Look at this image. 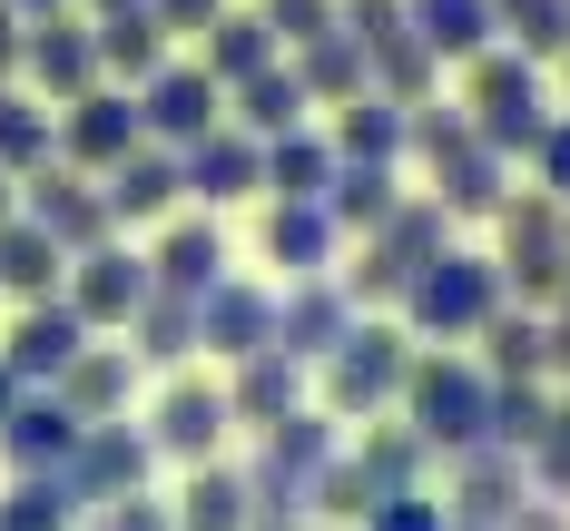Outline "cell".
<instances>
[{"label": "cell", "instance_id": "1", "mask_svg": "<svg viewBox=\"0 0 570 531\" xmlns=\"http://www.w3.org/2000/svg\"><path fill=\"white\" fill-rule=\"evenodd\" d=\"M413 158L433 168V197L453 207V227H462V217H502V197H512V158L472 128L462 99H423V109H413Z\"/></svg>", "mask_w": 570, "mask_h": 531}, {"label": "cell", "instance_id": "2", "mask_svg": "<svg viewBox=\"0 0 570 531\" xmlns=\"http://www.w3.org/2000/svg\"><path fill=\"white\" fill-rule=\"evenodd\" d=\"M394 413L443 453V463L472 453V443H492V374H482V354H462V345L413 354V384H403Z\"/></svg>", "mask_w": 570, "mask_h": 531}, {"label": "cell", "instance_id": "3", "mask_svg": "<svg viewBox=\"0 0 570 531\" xmlns=\"http://www.w3.org/2000/svg\"><path fill=\"white\" fill-rule=\"evenodd\" d=\"M502 305H512L502 266H492V256H472V246H443V256L413 276V295H403L394 315L413 325V345H472Z\"/></svg>", "mask_w": 570, "mask_h": 531}, {"label": "cell", "instance_id": "4", "mask_svg": "<svg viewBox=\"0 0 570 531\" xmlns=\"http://www.w3.org/2000/svg\"><path fill=\"white\" fill-rule=\"evenodd\" d=\"M315 374H325V413L335 423H384L403 404V384H413V325L403 315H364Z\"/></svg>", "mask_w": 570, "mask_h": 531}, {"label": "cell", "instance_id": "5", "mask_svg": "<svg viewBox=\"0 0 570 531\" xmlns=\"http://www.w3.org/2000/svg\"><path fill=\"white\" fill-rule=\"evenodd\" d=\"M492 266H502L512 305L551 315V305L570 295V227H561V197L512 187V197H502V217H492Z\"/></svg>", "mask_w": 570, "mask_h": 531}, {"label": "cell", "instance_id": "6", "mask_svg": "<svg viewBox=\"0 0 570 531\" xmlns=\"http://www.w3.org/2000/svg\"><path fill=\"white\" fill-rule=\"evenodd\" d=\"M443 246H453V207H443V197H403L374 236H354L344 295H354L364 315H374V305H403V295H413V276H423Z\"/></svg>", "mask_w": 570, "mask_h": 531}, {"label": "cell", "instance_id": "7", "mask_svg": "<svg viewBox=\"0 0 570 531\" xmlns=\"http://www.w3.org/2000/svg\"><path fill=\"white\" fill-rule=\"evenodd\" d=\"M462 109H472V128L502 148V158H531L541 148V128H551V89H541V59H521L512 40H492L482 59H462Z\"/></svg>", "mask_w": 570, "mask_h": 531}, {"label": "cell", "instance_id": "8", "mask_svg": "<svg viewBox=\"0 0 570 531\" xmlns=\"http://www.w3.org/2000/svg\"><path fill=\"white\" fill-rule=\"evenodd\" d=\"M99 79H109V69H99V20H79V10L30 20V50H20V89H30V99L69 109V99H89Z\"/></svg>", "mask_w": 570, "mask_h": 531}, {"label": "cell", "instance_id": "9", "mask_svg": "<svg viewBox=\"0 0 570 531\" xmlns=\"http://www.w3.org/2000/svg\"><path fill=\"white\" fill-rule=\"evenodd\" d=\"M227 384H207V374H168V394L148 413V443H158V463H227Z\"/></svg>", "mask_w": 570, "mask_h": 531}, {"label": "cell", "instance_id": "10", "mask_svg": "<svg viewBox=\"0 0 570 531\" xmlns=\"http://www.w3.org/2000/svg\"><path fill=\"white\" fill-rule=\"evenodd\" d=\"M138 148H148L138 89H109V79H99L89 99H69V109H59V158H69L79 177H109L118 158H138Z\"/></svg>", "mask_w": 570, "mask_h": 531}, {"label": "cell", "instance_id": "11", "mask_svg": "<svg viewBox=\"0 0 570 531\" xmlns=\"http://www.w3.org/2000/svg\"><path fill=\"white\" fill-rule=\"evenodd\" d=\"M20 217H30V227H50L69 256H89V246H109V236H118L109 197H99V177H79L69 158H50V168L20 177Z\"/></svg>", "mask_w": 570, "mask_h": 531}, {"label": "cell", "instance_id": "12", "mask_svg": "<svg viewBox=\"0 0 570 531\" xmlns=\"http://www.w3.org/2000/svg\"><path fill=\"white\" fill-rule=\"evenodd\" d=\"M148 286H158V276H148V256H138V246H89V256H69V305H79V325H89V335H128V315H138V305H148Z\"/></svg>", "mask_w": 570, "mask_h": 531}, {"label": "cell", "instance_id": "13", "mask_svg": "<svg viewBox=\"0 0 570 531\" xmlns=\"http://www.w3.org/2000/svg\"><path fill=\"white\" fill-rule=\"evenodd\" d=\"M148 472H158V443H148V423H89L79 433V453H69V492L99 512V502H128V492H148Z\"/></svg>", "mask_w": 570, "mask_h": 531}, {"label": "cell", "instance_id": "14", "mask_svg": "<svg viewBox=\"0 0 570 531\" xmlns=\"http://www.w3.org/2000/svg\"><path fill=\"white\" fill-rule=\"evenodd\" d=\"M138 118H148L158 148H197V138L227 128V89L207 79V59H168V69L138 89Z\"/></svg>", "mask_w": 570, "mask_h": 531}, {"label": "cell", "instance_id": "15", "mask_svg": "<svg viewBox=\"0 0 570 531\" xmlns=\"http://www.w3.org/2000/svg\"><path fill=\"white\" fill-rule=\"evenodd\" d=\"M354 325H364V305L344 295V276H295V286L276 295V354H295L305 374H315Z\"/></svg>", "mask_w": 570, "mask_h": 531}, {"label": "cell", "instance_id": "16", "mask_svg": "<svg viewBox=\"0 0 570 531\" xmlns=\"http://www.w3.org/2000/svg\"><path fill=\"white\" fill-rule=\"evenodd\" d=\"M79 345H89L79 305H69V295H40V305H20V315H10V345H0V364H10L30 394H50L59 374L79 364Z\"/></svg>", "mask_w": 570, "mask_h": 531}, {"label": "cell", "instance_id": "17", "mask_svg": "<svg viewBox=\"0 0 570 531\" xmlns=\"http://www.w3.org/2000/svg\"><path fill=\"white\" fill-rule=\"evenodd\" d=\"M276 345V286H256V276H227V286L197 295V354H217V364H246V354Z\"/></svg>", "mask_w": 570, "mask_h": 531}, {"label": "cell", "instance_id": "18", "mask_svg": "<svg viewBox=\"0 0 570 531\" xmlns=\"http://www.w3.org/2000/svg\"><path fill=\"white\" fill-rule=\"evenodd\" d=\"M521 502H531V463H521V453H502V443H472V453H453V492H443V512H453V522L502 531Z\"/></svg>", "mask_w": 570, "mask_h": 531}, {"label": "cell", "instance_id": "19", "mask_svg": "<svg viewBox=\"0 0 570 531\" xmlns=\"http://www.w3.org/2000/svg\"><path fill=\"white\" fill-rule=\"evenodd\" d=\"M177 168H187V197L217 217V207H236V197H256L266 187V138H246V128H217V138H197V148H177Z\"/></svg>", "mask_w": 570, "mask_h": 531}, {"label": "cell", "instance_id": "20", "mask_svg": "<svg viewBox=\"0 0 570 531\" xmlns=\"http://www.w3.org/2000/svg\"><path fill=\"white\" fill-rule=\"evenodd\" d=\"M79 433H89V423L59 404V394H30V384H20V404L0 413V463L10 472H69Z\"/></svg>", "mask_w": 570, "mask_h": 531}, {"label": "cell", "instance_id": "21", "mask_svg": "<svg viewBox=\"0 0 570 531\" xmlns=\"http://www.w3.org/2000/svg\"><path fill=\"white\" fill-rule=\"evenodd\" d=\"M335 207L325 197H266V266H285V286L295 276H335Z\"/></svg>", "mask_w": 570, "mask_h": 531}, {"label": "cell", "instance_id": "22", "mask_svg": "<svg viewBox=\"0 0 570 531\" xmlns=\"http://www.w3.org/2000/svg\"><path fill=\"white\" fill-rule=\"evenodd\" d=\"M99 197H109V217L118 227H168L177 217V197H187V168H177V148H138V158H118L109 177H99Z\"/></svg>", "mask_w": 570, "mask_h": 531}, {"label": "cell", "instance_id": "23", "mask_svg": "<svg viewBox=\"0 0 570 531\" xmlns=\"http://www.w3.org/2000/svg\"><path fill=\"white\" fill-rule=\"evenodd\" d=\"M148 276L168 295H207V286H227V227L197 207V217H168L158 227V246H148Z\"/></svg>", "mask_w": 570, "mask_h": 531}, {"label": "cell", "instance_id": "24", "mask_svg": "<svg viewBox=\"0 0 570 531\" xmlns=\"http://www.w3.org/2000/svg\"><path fill=\"white\" fill-rule=\"evenodd\" d=\"M138 374H148V364H138L128 345H99V335H89V345H79V364L59 374L50 394L79 413V423H118V413L138 404Z\"/></svg>", "mask_w": 570, "mask_h": 531}, {"label": "cell", "instance_id": "25", "mask_svg": "<svg viewBox=\"0 0 570 531\" xmlns=\"http://www.w3.org/2000/svg\"><path fill=\"white\" fill-rule=\"evenodd\" d=\"M227 413L246 423V433H276V423H295L305 413V364L295 354H246V364H227Z\"/></svg>", "mask_w": 570, "mask_h": 531}, {"label": "cell", "instance_id": "26", "mask_svg": "<svg viewBox=\"0 0 570 531\" xmlns=\"http://www.w3.org/2000/svg\"><path fill=\"white\" fill-rule=\"evenodd\" d=\"M335 158H354V168H403L413 158V109H394L384 89H364L354 109H335Z\"/></svg>", "mask_w": 570, "mask_h": 531}, {"label": "cell", "instance_id": "27", "mask_svg": "<svg viewBox=\"0 0 570 531\" xmlns=\"http://www.w3.org/2000/svg\"><path fill=\"white\" fill-rule=\"evenodd\" d=\"M285 59H295V79H305L315 109H354V99L374 89V50H364L354 30H325V40H305V50H285Z\"/></svg>", "mask_w": 570, "mask_h": 531}, {"label": "cell", "instance_id": "28", "mask_svg": "<svg viewBox=\"0 0 570 531\" xmlns=\"http://www.w3.org/2000/svg\"><path fill=\"white\" fill-rule=\"evenodd\" d=\"M59 286H69V246L50 227H30V217H0V295L10 305H40Z\"/></svg>", "mask_w": 570, "mask_h": 531}, {"label": "cell", "instance_id": "29", "mask_svg": "<svg viewBox=\"0 0 570 531\" xmlns=\"http://www.w3.org/2000/svg\"><path fill=\"white\" fill-rule=\"evenodd\" d=\"M472 345H482V374L492 384H531V374L551 384V315H531V305H502Z\"/></svg>", "mask_w": 570, "mask_h": 531}, {"label": "cell", "instance_id": "30", "mask_svg": "<svg viewBox=\"0 0 570 531\" xmlns=\"http://www.w3.org/2000/svg\"><path fill=\"white\" fill-rule=\"evenodd\" d=\"M168 30H158V10H118L99 20V69H109V89H148L158 69H168Z\"/></svg>", "mask_w": 570, "mask_h": 531}, {"label": "cell", "instance_id": "31", "mask_svg": "<svg viewBox=\"0 0 570 531\" xmlns=\"http://www.w3.org/2000/svg\"><path fill=\"white\" fill-rule=\"evenodd\" d=\"M168 512H177V531H256V492H246V472L197 463V472H187V492H177Z\"/></svg>", "mask_w": 570, "mask_h": 531}, {"label": "cell", "instance_id": "32", "mask_svg": "<svg viewBox=\"0 0 570 531\" xmlns=\"http://www.w3.org/2000/svg\"><path fill=\"white\" fill-rule=\"evenodd\" d=\"M197 59H207L217 89H246L256 69H276V59H285V40L266 30V10H227V20L207 30V50H197Z\"/></svg>", "mask_w": 570, "mask_h": 531}, {"label": "cell", "instance_id": "33", "mask_svg": "<svg viewBox=\"0 0 570 531\" xmlns=\"http://www.w3.org/2000/svg\"><path fill=\"white\" fill-rule=\"evenodd\" d=\"M305 79H295V59H276V69H256L246 89H227V118L246 128V138H285V128H305Z\"/></svg>", "mask_w": 570, "mask_h": 531}, {"label": "cell", "instance_id": "34", "mask_svg": "<svg viewBox=\"0 0 570 531\" xmlns=\"http://www.w3.org/2000/svg\"><path fill=\"white\" fill-rule=\"evenodd\" d=\"M128 354H138V364H187V354H197V295H168V286H148V305H138V315H128Z\"/></svg>", "mask_w": 570, "mask_h": 531}, {"label": "cell", "instance_id": "35", "mask_svg": "<svg viewBox=\"0 0 570 531\" xmlns=\"http://www.w3.org/2000/svg\"><path fill=\"white\" fill-rule=\"evenodd\" d=\"M50 158H59V109L10 79V89H0V168L30 177V168H50Z\"/></svg>", "mask_w": 570, "mask_h": 531}, {"label": "cell", "instance_id": "36", "mask_svg": "<svg viewBox=\"0 0 570 531\" xmlns=\"http://www.w3.org/2000/svg\"><path fill=\"white\" fill-rule=\"evenodd\" d=\"M374 89L394 99V109H423V99H443V59H433V40L403 20L394 40H374Z\"/></svg>", "mask_w": 570, "mask_h": 531}, {"label": "cell", "instance_id": "37", "mask_svg": "<svg viewBox=\"0 0 570 531\" xmlns=\"http://www.w3.org/2000/svg\"><path fill=\"white\" fill-rule=\"evenodd\" d=\"M335 138L325 128H285V138H266V197H325L335 187Z\"/></svg>", "mask_w": 570, "mask_h": 531}, {"label": "cell", "instance_id": "38", "mask_svg": "<svg viewBox=\"0 0 570 531\" xmlns=\"http://www.w3.org/2000/svg\"><path fill=\"white\" fill-rule=\"evenodd\" d=\"M79 522H89V502L69 492V472H10L0 531H79Z\"/></svg>", "mask_w": 570, "mask_h": 531}, {"label": "cell", "instance_id": "39", "mask_svg": "<svg viewBox=\"0 0 570 531\" xmlns=\"http://www.w3.org/2000/svg\"><path fill=\"white\" fill-rule=\"evenodd\" d=\"M413 10V30L433 40V59H482L502 40V20H492V0H403Z\"/></svg>", "mask_w": 570, "mask_h": 531}, {"label": "cell", "instance_id": "40", "mask_svg": "<svg viewBox=\"0 0 570 531\" xmlns=\"http://www.w3.org/2000/svg\"><path fill=\"white\" fill-rule=\"evenodd\" d=\"M354 463H364V482H374V492H423V472H433V443H423L413 423H364Z\"/></svg>", "mask_w": 570, "mask_h": 531}, {"label": "cell", "instance_id": "41", "mask_svg": "<svg viewBox=\"0 0 570 531\" xmlns=\"http://www.w3.org/2000/svg\"><path fill=\"white\" fill-rule=\"evenodd\" d=\"M325 207H335V227H344V236H374V227L403 207V168H354V158H344L335 187H325Z\"/></svg>", "mask_w": 570, "mask_h": 531}, {"label": "cell", "instance_id": "42", "mask_svg": "<svg viewBox=\"0 0 570 531\" xmlns=\"http://www.w3.org/2000/svg\"><path fill=\"white\" fill-rule=\"evenodd\" d=\"M492 20L521 59H570V0H492Z\"/></svg>", "mask_w": 570, "mask_h": 531}, {"label": "cell", "instance_id": "43", "mask_svg": "<svg viewBox=\"0 0 570 531\" xmlns=\"http://www.w3.org/2000/svg\"><path fill=\"white\" fill-rule=\"evenodd\" d=\"M551 404H561V394H551L541 374H531V384H492V443L531 463V443H541V423H551Z\"/></svg>", "mask_w": 570, "mask_h": 531}, {"label": "cell", "instance_id": "44", "mask_svg": "<svg viewBox=\"0 0 570 531\" xmlns=\"http://www.w3.org/2000/svg\"><path fill=\"white\" fill-rule=\"evenodd\" d=\"M374 502H384V492L364 482V463H354V453H335V463H325V482H315V522H364Z\"/></svg>", "mask_w": 570, "mask_h": 531}, {"label": "cell", "instance_id": "45", "mask_svg": "<svg viewBox=\"0 0 570 531\" xmlns=\"http://www.w3.org/2000/svg\"><path fill=\"white\" fill-rule=\"evenodd\" d=\"M531 492H541V502H570V394L551 404L541 443H531Z\"/></svg>", "mask_w": 570, "mask_h": 531}, {"label": "cell", "instance_id": "46", "mask_svg": "<svg viewBox=\"0 0 570 531\" xmlns=\"http://www.w3.org/2000/svg\"><path fill=\"white\" fill-rule=\"evenodd\" d=\"M256 10H266V30H276L285 50H305V40L344 30V0H256Z\"/></svg>", "mask_w": 570, "mask_h": 531}, {"label": "cell", "instance_id": "47", "mask_svg": "<svg viewBox=\"0 0 570 531\" xmlns=\"http://www.w3.org/2000/svg\"><path fill=\"white\" fill-rule=\"evenodd\" d=\"M354 531H453V512H443V492H384Z\"/></svg>", "mask_w": 570, "mask_h": 531}, {"label": "cell", "instance_id": "48", "mask_svg": "<svg viewBox=\"0 0 570 531\" xmlns=\"http://www.w3.org/2000/svg\"><path fill=\"white\" fill-rule=\"evenodd\" d=\"M521 168H531V187H541V197H561V207H570V109L541 128V148H531Z\"/></svg>", "mask_w": 570, "mask_h": 531}, {"label": "cell", "instance_id": "49", "mask_svg": "<svg viewBox=\"0 0 570 531\" xmlns=\"http://www.w3.org/2000/svg\"><path fill=\"white\" fill-rule=\"evenodd\" d=\"M79 531H177V512H168V502H148V492H128V502H99Z\"/></svg>", "mask_w": 570, "mask_h": 531}, {"label": "cell", "instance_id": "50", "mask_svg": "<svg viewBox=\"0 0 570 531\" xmlns=\"http://www.w3.org/2000/svg\"><path fill=\"white\" fill-rule=\"evenodd\" d=\"M403 20H413V10H403V0H344V30H354V40H364V50H374V40H394Z\"/></svg>", "mask_w": 570, "mask_h": 531}, {"label": "cell", "instance_id": "51", "mask_svg": "<svg viewBox=\"0 0 570 531\" xmlns=\"http://www.w3.org/2000/svg\"><path fill=\"white\" fill-rule=\"evenodd\" d=\"M148 10H158V30H197V40H207V30H217V20H227V0H148Z\"/></svg>", "mask_w": 570, "mask_h": 531}, {"label": "cell", "instance_id": "52", "mask_svg": "<svg viewBox=\"0 0 570 531\" xmlns=\"http://www.w3.org/2000/svg\"><path fill=\"white\" fill-rule=\"evenodd\" d=\"M20 50H30V20H20V10H10V0H0V89H10V79H20Z\"/></svg>", "mask_w": 570, "mask_h": 531}, {"label": "cell", "instance_id": "53", "mask_svg": "<svg viewBox=\"0 0 570 531\" xmlns=\"http://www.w3.org/2000/svg\"><path fill=\"white\" fill-rule=\"evenodd\" d=\"M502 531H570V502H541V492H531V502H521Z\"/></svg>", "mask_w": 570, "mask_h": 531}, {"label": "cell", "instance_id": "54", "mask_svg": "<svg viewBox=\"0 0 570 531\" xmlns=\"http://www.w3.org/2000/svg\"><path fill=\"white\" fill-rule=\"evenodd\" d=\"M551 374H561V384H570V295H561V305H551Z\"/></svg>", "mask_w": 570, "mask_h": 531}, {"label": "cell", "instance_id": "55", "mask_svg": "<svg viewBox=\"0 0 570 531\" xmlns=\"http://www.w3.org/2000/svg\"><path fill=\"white\" fill-rule=\"evenodd\" d=\"M20 20H50V10H79V0H10Z\"/></svg>", "mask_w": 570, "mask_h": 531}, {"label": "cell", "instance_id": "56", "mask_svg": "<svg viewBox=\"0 0 570 531\" xmlns=\"http://www.w3.org/2000/svg\"><path fill=\"white\" fill-rule=\"evenodd\" d=\"M89 20H118V10H148V0H79Z\"/></svg>", "mask_w": 570, "mask_h": 531}, {"label": "cell", "instance_id": "57", "mask_svg": "<svg viewBox=\"0 0 570 531\" xmlns=\"http://www.w3.org/2000/svg\"><path fill=\"white\" fill-rule=\"evenodd\" d=\"M0 217H20V177L0 168Z\"/></svg>", "mask_w": 570, "mask_h": 531}, {"label": "cell", "instance_id": "58", "mask_svg": "<svg viewBox=\"0 0 570 531\" xmlns=\"http://www.w3.org/2000/svg\"><path fill=\"white\" fill-rule=\"evenodd\" d=\"M10 404H20V374H10V364H0V413H10Z\"/></svg>", "mask_w": 570, "mask_h": 531}, {"label": "cell", "instance_id": "59", "mask_svg": "<svg viewBox=\"0 0 570 531\" xmlns=\"http://www.w3.org/2000/svg\"><path fill=\"white\" fill-rule=\"evenodd\" d=\"M453 531H482V522H453Z\"/></svg>", "mask_w": 570, "mask_h": 531}, {"label": "cell", "instance_id": "60", "mask_svg": "<svg viewBox=\"0 0 570 531\" xmlns=\"http://www.w3.org/2000/svg\"><path fill=\"white\" fill-rule=\"evenodd\" d=\"M561 227H570V207H561Z\"/></svg>", "mask_w": 570, "mask_h": 531}, {"label": "cell", "instance_id": "61", "mask_svg": "<svg viewBox=\"0 0 570 531\" xmlns=\"http://www.w3.org/2000/svg\"><path fill=\"white\" fill-rule=\"evenodd\" d=\"M561 79H570V59H561Z\"/></svg>", "mask_w": 570, "mask_h": 531}]
</instances>
